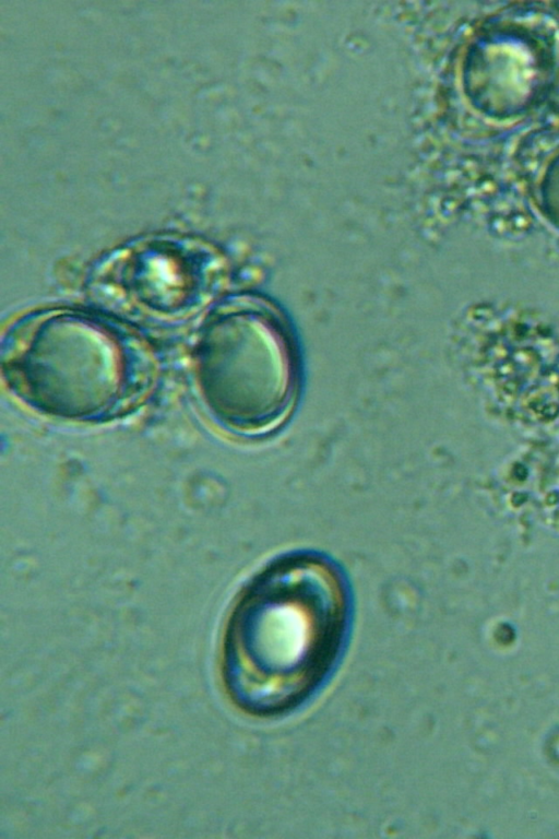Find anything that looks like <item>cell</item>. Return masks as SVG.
Masks as SVG:
<instances>
[{
	"label": "cell",
	"instance_id": "1",
	"mask_svg": "<svg viewBox=\"0 0 559 839\" xmlns=\"http://www.w3.org/2000/svg\"><path fill=\"white\" fill-rule=\"evenodd\" d=\"M349 622V592L330 560L301 553L274 562L229 619L223 675L231 700L259 718L294 710L334 669Z\"/></svg>",
	"mask_w": 559,
	"mask_h": 839
},
{
	"label": "cell",
	"instance_id": "5",
	"mask_svg": "<svg viewBox=\"0 0 559 839\" xmlns=\"http://www.w3.org/2000/svg\"><path fill=\"white\" fill-rule=\"evenodd\" d=\"M521 184L537 206L559 226V128L535 132L516 154Z\"/></svg>",
	"mask_w": 559,
	"mask_h": 839
},
{
	"label": "cell",
	"instance_id": "2",
	"mask_svg": "<svg viewBox=\"0 0 559 839\" xmlns=\"http://www.w3.org/2000/svg\"><path fill=\"white\" fill-rule=\"evenodd\" d=\"M194 367L210 410L238 432L274 429L296 400L292 336L283 319L263 304H237L213 317L197 344Z\"/></svg>",
	"mask_w": 559,
	"mask_h": 839
},
{
	"label": "cell",
	"instance_id": "3",
	"mask_svg": "<svg viewBox=\"0 0 559 839\" xmlns=\"http://www.w3.org/2000/svg\"><path fill=\"white\" fill-rule=\"evenodd\" d=\"M3 370L33 405L72 420L112 410L132 382L121 339L94 318L72 311L38 316L22 326Z\"/></svg>",
	"mask_w": 559,
	"mask_h": 839
},
{
	"label": "cell",
	"instance_id": "4",
	"mask_svg": "<svg viewBox=\"0 0 559 839\" xmlns=\"http://www.w3.org/2000/svg\"><path fill=\"white\" fill-rule=\"evenodd\" d=\"M559 83V12L513 3L484 17L460 57L457 84L474 125L485 135L533 116Z\"/></svg>",
	"mask_w": 559,
	"mask_h": 839
}]
</instances>
